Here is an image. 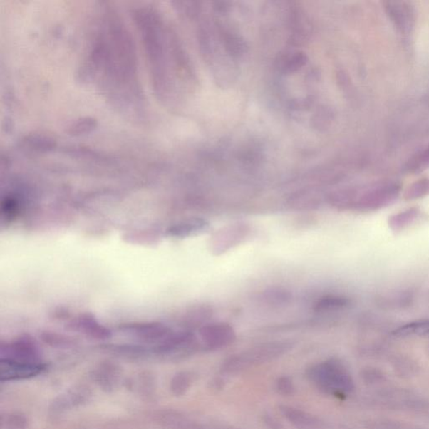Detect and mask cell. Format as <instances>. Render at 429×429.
Instances as JSON below:
<instances>
[{
  "label": "cell",
  "mask_w": 429,
  "mask_h": 429,
  "mask_svg": "<svg viewBox=\"0 0 429 429\" xmlns=\"http://www.w3.org/2000/svg\"><path fill=\"white\" fill-rule=\"evenodd\" d=\"M401 187L397 183H388L358 192L346 189L338 190L328 197V202L340 211L374 212L393 204L399 197Z\"/></svg>",
  "instance_id": "1"
},
{
  "label": "cell",
  "mask_w": 429,
  "mask_h": 429,
  "mask_svg": "<svg viewBox=\"0 0 429 429\" xmlns=\"http://www.w3.org/2000/svg\"><path fill=\"white\" fill-rule=\"evenodd\" d=\"M306 376L309 383L321 392L334 397L345 398L354 390L349 371L339 360L319 362L308 369Z\"/></svg>",
  "instance_id": "2"
},
{
  "label": "cell",
  "mask_w": 429,
  "mask_h": 429,
  "mask_svg": "<svg viewBox=\"0 0 429 429\" xmlns=\"http://www.w3.org/2000/svg\"><path fill=\"white\" fill-rule=\"evenodd\" d=\"M293 343L277 341L263 343L233 355L221 367V373L226 376H236L257 366L277 360L292 350Z\"/></svg>",
  "instance_id": "3"
},
{
  "label": "cell",
  "mask_w": 429,
  "mask_h": 429,
  "mask_svg": "<svg viewBox=\"0 0 429 429\" xmlns=\"http://www.w3.org/2000/svg\"><path fill=\"white\" fill-rule=\"evenodd\" d=\"M251 228L244 222H236L214 233L210 240V249L214 255H222L241 244L249 236Z\"/></svg>",
  "instance_id": "4"
},
{
  "label": "cell",
  "mask_w": 429,
  "mask_h": 429,
  "mask_svg": "<svg viewBox=\"0 0 429 429\" xmlns=\"http://www.w3.org/2000/svg\"><path fill=\"white\" fill-rule=\"evenodd\" d=\"M200 337L209 350L222 349L236 341L234 328L226 322L208 323L199 331Z\"/></svg>",
  "instance_id": "5"
},
{
  "label": "cell",
  "mask_w": 429,
  "mask_h": 429,
  "mask_svg": "<svg viewBox=\"0 0 429 429\" xmlns=\"http://www.w3.org/2000/svg\"><path fill=\"white\" fill-rule=\"evenodd\" d=\"M46 365L42 362H23L1 359L0 381H13L30 379L44 373Z\"/></svg>",
  "instance_id": "6"
},
{
  "label": "cell",
  "mask_w": 429,
  "mask_h": 429,
  "mask_svg": "<svg viewBox=\"0 0 429 429\" xmlns=\"http://www.w3.org/2000/svg\"><path fill=\"white\" fill-rule=\"evenodd\" d=\"M91 396L92 393L88 388L83 386L75 387L58 396L51 403L50 412L53 415H60L69 410L82 406L88 401Z\"/></svg>",
  "instance_id": "7"
},
{
  "label": "cell",
  "mask_w": 429,
  "mask_h": 429,
  "mask_svg": "<svg viewBox=\"0 0 429 429\" xmlns=\"http://www.w3.org/2000/svg\"><path fill=\"white\" fill-rule=\"evenodd\" d=\"M93 380L100 388L107 393L117 389L122 379L120 368L112 362H103L92 371Z\"/></svg>",
  "instance_id": "8"
},
{
  "label": "cell",
  "mask_w": 429,
  "mask_h": 429,
  "mask_svg": "<svg viewBox=\"0 0 429 429\" xmlns=\"http://www.w3.org/2000/svg\"><path fill=\"white\" fill-rule=\"evenodd\" d=\"M1 359L23 362H41L35 345L29 341H19L2 346Z\"/></svg>",
  "instance_id": "9"
},
{
  "label": "cell",
  "mask_w": 429,
  "mask_h": 429,
  "mask_svg": "<svg viewBox=\"0 0 429 429\" xmlns=\"http://www.w3.org/2000/svg\"><path fill=\"white\" fill-rule=\"evenodd\" d=\"M282 415L297 429H326L321 418L301 409L282 405L279 407Z\"/></svg>",
  "instance_id": "10"
},
{
  "label": "cell",
  "mask_w": 429,
  "mask_h": 429,
  "mask_svg": "<svg viewBox=\"0 0 429 429\" xmlns=\"http://www.w3.org/2000/svg\"><path fill=\"white\" fill-rule=\"evenodd\" d=\"M425 214L419 207H409L390 216L388 227L393 232H402L423 220Z\"/></svg>",
  "instance_id": "11"
},
{
  "label": "cell",
  "mask_w": 429,
  "mask_h": 429,
  "mask_svg": "<svg viewBox=\"0 0 429 429\" xmlns=\"http://www.w3.org/2000/svg\"><path fill=\"white\" fill-rule=\"evenodd\" d=\"M351 299L345 295L328 294L318 299L314 309L318 313L344 311L350 306Z\"/></svg>",
  "instance_id": "12"
},
{
  "label": "cell",
  "mask_w": 429,
  "mask_h": 429,
  "mask_svg": "<svg viewBox=\"0 0 429 429\" xmlns=\"http://www.w3.org/2000/svg\"><path fill=\"white\" fill-rule=\"evenodd\" d=\"M397 338H426L429 339V319H418L405 324L393 331Z\"/></svg>",
  "instance_id": "13"
},
{
  "label": "cell",
  "mask_w": 429,
  "mask_h": 429,
  "mask_svg": "<svg viewBox=\"0 0 429 429\" xmlns=\"http://www.w3.org/2000/svg\"><path fill=\"white\" fill-rule=\"evenodd\" d=\"M210 229V223L202 218H193L177 224L170 229V234L177 237H185L197 235L207 232Z\"/></svg>",
  "instance_id": "14"
},
{
  "label": "cell",
  "mask_w": 429,
  "mask_h": 429,
  "mask_svg": "<svg viewBox=\"0 0 429 429\" xmlns=\"http://www.w3.org/2000/svg\"><path fill=\"white\" fill-rule=\"evenodd\" d=\"M389 14L393 16L396 25L403 30L411 26L413 13V9L406 3H391L388 7Z\"/></svg>",
  "instance_id": "15"
},
{
  "label": "cell",
  "mask_w": 429,
  "mask_h": 429,
  "mask_svg": "<svg viewBox=\"0 0 429 429\" xmlns=\"http://www.w3.org/2000/svg\"><path fill=\"white\" fill-rule=\"evenodd\" d=\"M193 376L188 371H180L173 376L170 381V391L176 397H180L187 393L192 387Z\"/></svg>",
  "instance_id": "16"
},
{
  "label": "cell",
  "mask_w": 429,
  "mask_h": 429,
  "mask_svg": "<svg viewBox=\"0 0 429 429\" xmlns=\"http://www.w3.org/2000/svg\"><path fill=\"white\" fill-rule=\"evenodd\" d=\"M429 195V179L422 178L418 180L415 182L405 190L403 198L405 201L413 202L416 200L426 197Z\"/></svg>",
  "instance_id": "17"
},
{
  "label": "cell",
  "mask_w": 429,
  "mask_h": 429,
  "mask_svg": "<svg viewBox=\"0 0 429 429\" xmlns=\"http://www.w3.org/2000/svg\"><path fill=\"white\" fill-rule=\"evenodd\" d=\"M292 299L288 290L279 288L265 290L261 295V299L266 304L272 305H280L287 304Z\"/></svg>",
  "instance_id": "18"
},
{
  "label": "cell",
  "mask_w": 429,
  "mask_h": 429,
  "mask_svg": "<svg viewBox=\"0 0 429 429\" xmlns=\"http://www.w3.org/2000/svg\"><path fill=\"white\" fill-rule=\"evenodd\" d=\"M321 204V198L311 193H302L291 197L289 205L291 207L297 210H309L318 207Z\"/></svg>",
  "instance_id": "19"
},
{
  "label": "cell",
  "mask_w": 429,
  "mask_h": 429,
  "mask_svg": "<svg viewBox=\"0 0 429 429\" xmlns=\"http://www.w3.org/2000/svg\"><path fill=\"white\" fill-rule=\"evenodd\" d=\"M80 326L84 333L91 337L95 338V339L106 340L111 336L110 332L106 328L100 326L93 319L84 318Z\"/></svg>",
  "instance_id": "20"
},
{
  "label": "cell",
  "mask_w": 429,
  "mask_h": 429,
  "mask_svg": "<svg viewBox=\"0 0 429 429\" xmlns=\"http://www.w3.org/2000/svg\"><path fill=\"white\" fill-rule=\"evenodd\" d=\"M306 63V56L302 52H296L285 57L282 63V69L286 73H294Z\"/></svg>",
  "instance_id": "21"
},
{
  "label": "cell",
  "mask_w": 429,
  "mask_h": 429,
  "mask_svg": "<svg viewBox=\"0 0 429 429\" xmlns=\"http://www.w3.org/2000/svg\"><path fill=\"white\" fill-rule=\"evenodd\" d=\"M28 421L21 413H14L1 418V429H26Z\"/></svg>",
  "instance_id": "22"
},
{
  "label": "cell",
  "mask_w": 429,
  "mask_h": 429,
  "mask_svg": "<svg viewBox=\"0 0 429 429\" xmlns=\"http://www.w3.org/2000/svg\"><path fill=\"white\" fill-rule=\"evenodd\" d=\"M276 389L283 396H292L295 392L293 381L289 376H281L276 383Z\"/></svg>",
  "instance_id": "23"
},
{
  "label": "cell",
  "mask_w": 429,
  "mask_h": 429,
  "mask_svg": "<svg viewBox=\"0 0 429 429\" xmlns=\"http://www.w3.org/2000/svg\"><path fill=\"white\" fill-rule=\"evenodd\" d=\"M266 423L268 424L270 428L272 429H281V426L279 423L275 420L274 418L271 417H267Z\"/></svg>",
  "instance_id": "24"
}]
</instances>
